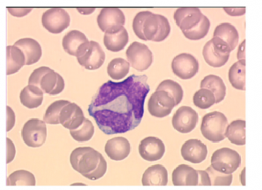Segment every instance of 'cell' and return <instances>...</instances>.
<instances>
[{"label": "cell", "mask_w": 262, "mask_h": 190, "mask_svg": "<svg viewBox=\"0 0 262 190\" xmlns=\"http://www.w3.org/2000/svg\"><path fill=\"white\" fill-rule=\"evenodd\" d=\"M149 91L145 75H132L119 82L107 81L92 100L89 114L106 135L127 133L142 121Z\"/></svg>", "instance_id": "6da1fadb"}, {"label": "cell", "mask_w": 262, "mask_h": 190, "mask_svg": "<svg viewBox=\"0 0 262 190\" xmlns=\"http://www.w3.org/2000/svg\"><path fill=\"white\" fill-rule=\"evenodd\" d=\"M70 160L72 167L90 180L101 179L107 171L106 160L93 147H77L70 154Z\"/></svg>", "instance_id": "7a4b0ae2"}, {"label": "cell", "mask_w": 262, "mask_h": 190, "mask_svg": "<svg viewBox=\"0 0 262 190\" xmlns=\"http://www.w3.org/2000/svg\"><path fill=\"white\" fill-rule=\"evenodd\" d=\"M228 119L219 111L207 113L202 118L201 132L202 136L212 142H219L226 137Z\"/></svg>", "instance_id": "3957f363"}, {"label": "cell", "mask_w": 262, "mask_h": 190, "mask_svg": "<svg viewBox=\"0 0 262 190\" xmlns=\"http://www.w3.org/2000/svg\"><path fill=\"white\" fill-rule=\"evenodd\" d=\"M231 49L223 40L213 37L204 46L202 50L205 62L212 67H221L229 59Z\"/></svg>", "instance_id": "277c9868"}, {"label": "cell", "mask_w": 262, "mask_h": 190, "mask_svg": "<svg viewBox=\"0 0 262 190\" xmlns=\"http://www.w3.org/2000/svg\"><path fill=\"white\" fill-rule=\"evenodd\" d=\"M76 58L81 66L87 70H95L103 65L105 54L99 43L91 41L82 45Z\"/></svg>", "instance_id": "5b68a950"}, {"label": "cell", "mask_w": 262, "mask_h": 190, "mask_svg": "<svg viewBox=\"0 0 262 190\" xmlns=\"http://www.w3.org/2000/svg\"><path fill=\"white\" fill-rule=\"evenodd\" d=\"M143 32L147 41L161 42L168 38L171 26L166 17L151 13L145 20Z\"/></svg>", "instance_id": "8992f818"}, {"label": "cell", "mask_w": 262, "mask_h": 190, "mask_svg": "<svg viewBox=\"0 0 262 190\" xmlns=\"http://www.w3.org/2000/svg\"><path fill=\"white\" fill-rule=\"evenodd\" d=\"M211 167L225 174H232L241 164L240 154L236 150L223 147L216 150L211 156Z\"/></svg>", "instance_id": "52a82bcc"}, {"label": "cell", "mask_w": 262, "mask_h": 190, "mask_svg": "<svg viewBox=\"0 0 262 190\" xmlns=\"http://www.w3.org/2000/svg\"><path fill=\"white\" fill-rule=\"evenodd\" d=\"M47 123L39 119H30L24 124L22 130L24 142L28 147L37 148L45 144L47 136Z\"/></svg>", "instance_id": "ba28073f"}, {"label": "cell", "mask_w": 262, "mask_h": 190, "mask_svg": "<svg viewBox=\"0 0 262 190\" xmlns=\"http://www.w3.org/2000/svg\"><path fill=\"white\" fill-rule=\"evenodd\" d=\"M176 106L174 98L165 90H156L148 100V111L155 117L163 118L168 116Z\"/></svg>", "instance_id": "9c48e42d"}, {"label": "cell", "mask_w": 262, "mask_h": 190, "mask_svg": "<svg viewBox=\"0 0 262 190\" xmlns=\"http://www.w3.org/2000/svg\"><path fill=\"white\" fill-rule=\"evenodd\" d=\"M126 56L132 67L139 72L148 70L153 62V54L145 44L134 41L126 51Z\"/></svg>", "instance_id": "30bf717a"}, {"label": "cell", "mask_w": 262, "mask_h": 190, "mask_svg": "<svg viewBox=\"0 0 262 190\" xmlns=\"http://www.w3.org/2000/svg\"><path fill=\"white\" fill-rule=\"evenodd\" d=\"M42 23L48 32L59 34L70 26V15L62 8H51L42 15Z\"/></svg>", "instance_id": "8fae6325"}, {"label": "cell", "mask_w": 262, "mask_h": 190, "mask_svg": "<svg viewBox=\"0 0 262 190\" xmlns=\"http://www.w3.org/2000/svg\"><path fill=\"white\" fill-rule=\"evenodd\" d=\"M171 68L176 76L181 79L188 80L192 78L199 72V64L194 55L181 53L174 57Z\"/></svg>", "instance_id": "7c38bea8"}, {"label": "cell", "mask_w": 262, "mask_h": 190, "mask_svg": "<svg viewBox=\"0 0 262 190\" xmlns=\"http://www.w3.org/2000/svg\"><path fill=\"white\" fill-rule=\"evenodd\" d=\"M125 23V15L119 8H104L97 17L98 26L105 33L118 30L124 26Z\"/></svg>", "instance_id": "4fadbf2b"}, {"label": "cell", "mask_w": 262, "mask_h": 190, "mask_svg": "<svg viewBox=\"0 0 262 190\" xmlns=\"http://www.w3.org/2000/svg\"><path fill=\"white\" fill-rule=\"evenodd\" d=\"M199 121L197 112L188 106H182L176 110L172 118L173 127L179 133H188L196 127Z\"/></svg>", "instance_id": "5bb4252c"}, {"label": "cell", "mask_w": 262, "mask_h": 190, "mask_svg": "<svg viewBox=\"0 0 262 190\" xmlns=\"http://www.w3.org/2000/svg\"><path fill=\"white\" fill-rule=\"evenodd\" d=\"M203 15L199 8L181 7L176 9L174 18L176 25L185 32L195 27L202 21Z\"/></svg>", "instance_id": "9a60e30c"}, {"label": "cell", "mask_w": 262, "mask_h": 190, "mask_svg": "<svg viewBox=\"0 0 262 190\" xmlns=\"http://www.w3.org/2000/svg\"><path fill=\"white\" fill-rule=\"evenodd\" d=\"M139 152L142 159L148 162H154L163 157L165 146L159 138L148 136L141 141Z\"/></svg>", "instance_id": "2e32d148"}, {"label": "cell", "mask_w": 262, "mask_h": 190, "mask_svg": "<svg viewBox=\"0 0 262 190\" xmlns=\"http://www.w3.org/2000/svg\"><path fill=\"white\" fill-rule=\"evenodd\" d=\"M181 154L185 161L199 164L206 159L208 148L205 144L199 139H188L182 145Z\"/></svg>", "instance_id": "e0dca14e"}, {"label": "cell", "mask_w": 262, "mask_h": 190, "mask_svg": "<svg viewBox=\"0 0 262 190\" xmlns=\"http://www.w3.org/2000/svg\"><path fill=\"white\" fill-rule=\"evenodd\" d=\"M85 120L82 108L76 103H70L64 107L59 116L60 124L70 130L79 128Z\"/></svg>", "instance_id": "ac0fdd59"}, {"label": "cell", "mask_w": 262, "mask_h": 190, "mask_svg": "<svg viewBox=\"0 0 262 190\" xmlns=\"http://www.w3.org/2000/svg\"><path fill=\"white\" fill-rule=\"evenodd\" d=\"M105 150L107 156L112 160H123L131 153V144L126 138L122 136L114 137L106 142Z\"/></svg>", "instance_id": "d6986e66"}, {"label": "cell", "mask_w": 262, "mask_h": 190, "mask_svg": "<svg viewBox=\"0 0 262 190\" xmlns=\"http://www.w3.org/2000/svg\"><path fill=\"white\" fill-rule=\"evenodd\" d=\"M199 180L198 170L185 164L176 167L172 173V182L176 186L199 185Z\"/></svg>", "instance_id": "ffe728a7"}, {"label": "cell", "mask_w": 262, "mask_h": 190, "mask_svg": "<svg viewBox=\"0 0 262 190\" xmlns=\"http://www.w3.org/2000/svg\"><path fill=\"white\" fill-rule=\"evenodd\" d=\"M168 182V171L160 164L148 167L142 175V183L144 186H165Z\"/></svg>", "instance_id": "44dd1931"}, {"label": "cell", "mask_w": 262, "mask_h": 190, "mask_svg": "<svg viewBox=\"0 0 262 190\" xmlns=\"http://www.w3.org/2000/svg\"><path fill=\"white\" fill-rule=\"evenodd\" d=\"M14 45L22 49L25 54L26 65L36 64L42 57V47L39 43L33 38H21L15 42Z\"/></svg>", "instance_id": "7402d4cb"}, {"label": "cell", "mask_w": 262, "mask_h": 190, "mask_svg": "<svg viewBox=\"0 0 262 190\" xmlns=\"http://www.w3.org/2000/svg\"><path fill=\"white\" fill-rule=\"evenodd\" d=\"M39 87L47 94L58 95L65 89V81L62 75L50 69L42 77Z\"/></svg>", "instance_id": "603a6c76"}, {"label": "cell", "mask_w": 262, "mask_h": 190, "mask_svg": "<svg viewBox=\"0 0 262 190\" xmlns=\"http://www.w3.org/2000/svg\"><path fill=\"white\" fill-rule=\"evenodd\" d=\"M104 44L108 50L113 52H119L125 48L129 41L128 31L124 26L113 32H105Z\"/></svg>", "instance_id": "cb8c5ba5"}, {"label": "cell", "mask_w": 262, "mask_h": 190, "mask_svg": "<svg viewBox=\"0 0 262 190\" xmlns=\"http://www.w3.org/2000/svg\"><path fill=\"white\" fill-rule=\"evenodd\" d=\"M43 100L44 91L37 86L28 84L21 91V103L27 108H37L42 105Z\"/></svg>", "instance_id": "d4e9b609"}, {"label": "cell", "mask_w": 262, "mask_h": 190, "mask_svg": "<svg viewBox=\"0 0 262 190\" xmlns=\"http://www.w3.org/2000/svg\"><path fill=\"white\" fill-rule=\"evenodd\" d=\"M88 41L85 34L79 30H72L64 36L62 46L69 55L76 57L82 45Z\"/></svg>", "instance_id": "484cf974"}, {"label": "cell", "mask_w": 262, "mask_h": 190, "mask_svg": "<svg viewBox=\"0 0 262 190\" xmlns=\"http://www.w3.org/2000/svg\"><path fill=\"white\" fill-rule=\"evenodd\" d=\"M7 72L8 75L19 72L26 64V56L22 49L16 46H7Z\"/></svg>", "instance_id": "4316f807"}, {"label": "cell", "mask_w": 262, "mask_h": 190, "mask_svg": "<svg viewBox=\"0 0 262 190\" xmlns=\"http://www.w3.org/2000/svg\"><path fill=\"white\" fill-rule=\"evenodd\" d=\"M201 88H206L211 90L215 95L216 104L223 101L226 95V87L223 80L215 75H208L201 81Z\"/></svg>", "instance_id": "83f0119b"}, {"label": "cell", "mask_w": 262, "mask_h": 190, "mask_svg": "<svg viewBox=\"0 0 262 190\" xmlns=\"http://www.w3.org/2000/svg\"><path fill=\"white\" fill-rule=\"evenodd\" d=\"M214 37H217L229 45L231 51L237 47L239 41V34L237 29L231 23H221L214 29Z\"/></svg>", "instance_id": "f1b7e54d"}, {"label": "cell", "mask_w": 262, "mask_h": 190, "mask_svg": "<svg viewBox=\"0 0 262 190\" xmlns=\"http://www.w3.org/2000/svg\"><path fill=\"white\" fill-rule=\"evenodd\" d=\"M245 126L246 122L245 120L232 121L227 127L226 137L228 140L235 145H245Z\"/></svg>", "instance_id": "f546056e"}, {"label": "cell", "mask_w": 262, "mask_h": 190, "mask_svg": "<svg viewBox=\"0 0 262 190\" xmlns=\"http://www.w3.org/2000/svg\"><path fill=\"white\" fill-rule=\"evenodd\" d=\"M228 79L233 87L245 90V64L238 61L234 63L228 72Z\"/></svg>", "instance_id": "4dcf8cb0"}, {"label": "cell", "mask_w": 262, "mask_h": 190, "mask_svg": "<svg viewBox=\"0 0 262 190\" xmlns=\"http://www.w3.org/2000/svg\"><path fill=\"white\" fill-rule=\"evenodd\" d=\"M130 66L131 64L123 58H114L108 64L107 72L112 79H123L129 72Z\"/></svg>", "instance_id": "1f68e13d"}, {"label": "cell", "mask_w": 262, "mask_h": 190, "mask_svg": "<svg viewBox=\"0 0 262 190\" xmlns=\"http://www.w3.org/2000/svg\"><path fill=\"white\" fill-rule=\"evenodd\" d=\"M36 178L33 173L25 170H16L10 175L7 178V185L8 186L15 185H28L35 186L36 185Z\"/></svg>", "instance_id": "d6a6232c"}, {"label": "cell", "mask_w": 262, "mask_h": 190, "mask_svg": "<svg viewBox=\"0 0 262 190\" xmlns=\"http://www.w3.org/2000/svg\"><path fill=\"white\" fill-rule=\"evenodd\" d=\"M70 103V101H67V100H59V101L52 103L46 110L44 121L49 124H60L59 116H60L61 111L64 107H66Z\"/></svg>", "instance_id": "836d02e7"}, {"label": "cell", "mask_w": 262, "mask_h": 190, "mask_svg": "<svg viewBox=\"0 0 262 190\" xmlns=\"http://www.w3.org/2000/svg\"><path fill=\"white\" fill-rule=\"evenodd\" d=\"M193 101L196 107L205 110L216 104L215 95L208 89L201 88L194 93Z\"/></svg>", "instance_id": "e575fe53"}, {"label": "cell", "mask_w": 262, "mask_h": 190, "mask_svg": "<svg viewBox=\"0 0 262 190\" xmlns=\"http://www.w3.org/2000/svg\"><path fill=\"white\" fill-rule=\"evenodd\" d=\"M70 133L73 139L77 142H87L90 140L94 135V126L90 120L85 119L83 124L79 128L70 130Z\"/></svg>", "instance_id": "d590c367"}, {"label": "cell", "mask_w": 262, "mask_h": 190, "mask_svg": "<svg viewBox=\"0 0 262 190\" xmlns=\"http://www.w3.org/2000/svg\"><path fill=\"white\" fill-rule=\"evenodd\" d=\"M210 21L208 17L203 15L202 21L195 26L191 29V30L187 32H182L185 35V38L191 41H198V40L202 39L208 35L210 29Z\"/></svg>", "instance_id": "8d00e7d4"}, {"label": "cell", "mask_w": 262, "mask_h": 190, "mask_svg": "<svg viewBox=\"0 0 262 190\" xmlns=\"http://www.w3.org/2000/svg\"><path fill=\"white\" fill-rule=\"evenodd\" d=\"M156 90H165L169 93L176 100V105L180 104L183 98V90L180 84L171 79L162 81L158 86Z\"/></svg>", "instance_id": "74e56055"}, {"label": "cell", "mask_w": 262, "mask_h": 190, "mask_svg": "<svg viewBox=\"0 0 262 190\" xmlns=\"http://www.w3.org/2000/svg\"><path fill=\"white\" fill-rule=\"evenodd\" d=\"M207 173L209 175L210 179H211V185L214 186H228L232 183L233 176L232 174H225L214 170L212 167H209L207 168Z\"/></svg>", "instance_id": "f35d334b"}, {"label": "cell", "mask_w": 262, "mask_h": 190, "mask_svg": "<svg viewBox=\"0 0 262 190\" xmlns=\"http://www.w3.org/2000/svg\"><path fill=\"white\" fill-rule=\"evenodd\" d=\"M152 12L150 11H142L136 14L133 21V29L136 36L143 41H147L144 35L143 27L145 20Z\"/></svg>", "instance_id": "ab89813d"}, {"label": "cell", "mask_w": 262, "mask_h": 190, "mask_svg": "<svg viewBox=\"0 0 262 190\" xmlns=\"http://www.w3.org/2000/svg\"><path fill=\"white\" fill-rule=\"evenodd\" d=\"M50 70V67H39V68L33 70V72H32L31 75H30V78H29V84L37 86V87H39L42 77H43L44 75H45V74L47 73V72H48Z\"/></svg>", "instance_id": "60d3db41"}, {"label": "cell", "mask_w": 262, "mask_h": 190, "mask_svg": "<svg viewBox=\"0 0 262 190\" xmlns=\"http://www.w3.org/2000/svg\"><path fill=\"white\" fill-rule=\"evenodd\" d=\"M7 10L13 16L22 18L31 12L32 8L7 7Z\"/></svg>", "instance_id": "b9f144b4"}, {"label": "cell", "mask_w": 262, "mask_h": 190, "mask_svg": "<svg viewBox=\"0 0 262 190\" xmlns=\"http://www.w3.org/2000/svg\"><path fill=\"white\" fill-rule=\"evenodd\" d=\"M223 9L228 15L233 17L242 16L246 12L245 7H225Z\"/></svg>", "instance_id": "7bdbcfd3"}, {"label": "cell", "mask_w": 262, "mask_h": 190, "mask_svg": "<svg viewBox=\"0 0 262 190\" xmlns=\"http://www.w3.org/2000/svg\"><path fill=\"white\" fill-rule=\"evenodd\" d=\"M7 163L9 164L14 159L15 156H16V147H15L13 141L7 138Z\"/></svg>", "instance_id": "ee69618b"}, {"label": "cell", "mask_w": 262, "mask_h": 190, "mask_svg": "<svg viewBox=\"0 0 262 190\" xmlns=\"http://www.w3.org/2000/svg\"><path fill=\"white\" fill-rule=\"evenodd\" d=\"M15 122H16V116H15L14 111L10 106H7V132L10 131L13 129Z\"/></svg>", "instance_id": "f6af8a7d"}, {"label": "cell", "mask_w": 262, "mask_h": 190, "mask_svg": "<svg viewBox=\"0 0 262 190\" xmlns=\"http://www.w3.org/2000/svg\"><path fill=\"white\" fill-rule=\"evenodd\" d=\"M199 172V185H208L211 186V182L210 179L209 175L207 173L206 170H198Z\"/></svg>", "instance_id": "bcb514c9"}, {"label": "cell", "mask_w": 262, "mask_h": 190, "mask_svg": "<svg viewBox=\"0 0 262 190\" xmlns=\"http://www.w3.org/2000/svg\"><path fill=\"white\" fill-rule=\"evenodd\" d=\"M245 40H244L242 43H241L240 46H239L238 51H237V59L242 62L245 63Z\"/></svg>", "instance_id": "7dc6e473"}, {"label": "cell", "mask_w": 262, "mask_h": 190, "mask_svg": "<svg viewBox=\"0 0 262 190\" xmlns=\"http://www.w3.org/2000/svg\"><path fill=\"white\" fill-rule=\"evenodd\" d=\"M95 9H96L95 8H77L79 13L82 14V15H90L94 12Z\"/></svg>", "instance_id": "c3c4849f"}, {"label": "cell", "mask_w": 262, "mask_h": 190, "mask_svg": "<svg viewBox=\"0 0 262 190\" xmlns=\"http://www.w3.org/2000/svg\"><path fill=\"white\" fill-rule=\"evenodd\" d=\"M245 168H244L243 170L242 171V173H241V183H242V185H245Z\"/></svg>", "instance_id": "681fc988"}]
</instances>
